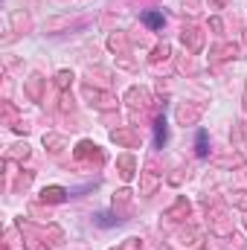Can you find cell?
<instances>
[{
    "instance_id": "1",
    "label": "cell",
    "mask_w": 247,
    "mask_h": 250,
    "mask_svg": "<svg viewBox=\"0 0 247 250\" xmlns=\"http://www.w3.org/2000/svg\"><path fill=\"white\" fill-rule=\"evenodd\" d=\"M143 21H145L151 29H160V26H163V15H160V12H145V18H143Z\"/></svg>"
},
{
    "instance_id": "2",
    "label": "cell",
    "mask_w": 247,
    "mask_h": 250,
    "mask_svg": "<svg viewBox=\"0 0 247 250\" xmlns=\"http://www.w3.org/2000/svg\"><path fill=\"white\" fill-rule=\"evenodd\" d=\"M206 151H209V148H206V131H198V154L206 157Z\"/></svg>"
},
{
    "instance_id": "3",
    "label": "cell",
    "mask_w": 247,
    "mask_h": 250,
    "mask_svg": "<svg viewBox=\"0 0 247 250\" xmlns=\"http://www.w3.org/2000/svg\"><path fill=\"white\" fill-rule=\"evenodd\" d=\"M163 140H166V123L160 120V123H157V143L163 146Z\"/></svg>"
}]
</instances>
